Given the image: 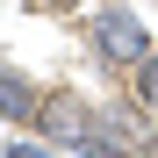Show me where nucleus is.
<instances>
[{
    "instance_id": "obj_5",
    "label": "nucleus",
    "mask_w": 158,
    "mask_h": 158,
    "mask_svg": "<svg viewBox=\"0 0 158 158\" xmlns=\"http://www.w3.org/2000/svg\"><path fill=\"white\" fill-rule=\"evenodd\" d=\"M7 158H65L50 137H22V144H7Z\"/></svg>"
},
{
    "instance_id": "obj_1",
    "label": "nucleus",
    "mask_w": 158,
    "mask_h": 158,
    "mask_svg": "<svg viewBox=\"0 0 158 158\" xmlns=\"http://www.w3.org/2000/svg\"><path fill=\"white\" fill-rule=\"evenodd\" d=\"M86 50H94V65H101V72L129 79V65H144L151 50H158V29L129 7V0H101V7L86 15Z\"/></svg>"
},
{
    "instance_id": "obj_2",
    "label": "nucleus",
    "mask_w": 158,
    "mask_h": 158,
    "mask_svg": "<svg viewBox=\"0 0 158 158\" xmlns=\"http://www.w3.org/2000/svg\"><path fill=\"white\" fill-rule=\"evenodd\" d=\"M94 115H101V101H86L79 86H43V101H36V137H50L65 158H79L94 144Z\"/></svg>"
},
{
    "instance_id": "obj_4",
    "label": "nucleus",
    "mask_w": 158,
    "mask_h": 158,
    "mask_svg": "<svg viewBox=\"0 0 158 158\" xmlns=\"http://www.w3.org/2000/svg\"><path fill=\"white\" fill-rule=\"evenodd\" d=\"M129 94H137V101H144V108L158 115V50H151V58H144V65H129Z\"/></svg>"
},
{
    "instance_id": "obj_6",
    "label": "nucleus",
    "mask_w": 158,
    "mask_h": 158,
    "mask_svg": "<svg viewBox=\"0 0 158 158\" xmlns=\"http://www.w3.org/2000/svg\"><path fill=\"white\" fill-rule=\"evenodd\" d=\"M29 7H43V15H79L86 0H29Z\"/></svg>"
},
{
    "instance_id": "obj_3",
    "label": "nucleus",
    "mask_w": 158,
    "mask_h": 158,
    "mask_svg": "<svg viewBox=\"0 0 158 158\" xmlns=\"http://www.w3.org/2000/svg\"><path fill=\"white\" fill-rule=\"evenodd\" d=\"M36 101H43V86H36L22 65L0 58V122H7V129H29V122H36Z\"/></svg>"
}]
</instances>
